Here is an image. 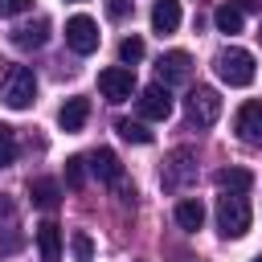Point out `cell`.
Returning a JSON list of instances; mask_svg holds the SVG:
<instances>
[{"label": "cell", "mask_w": 262, "mask_h": 262, "mask_svg": "<svg viewBox=\"0 0 262 262\" xmlns=\"http://www.w3.org/2000/svg\"><path fill=\"white\" fill-rule=\"evenodd\" d=\"M250 229V205L242 192H221L217 196V233L229 242V237H242Z\"/></svg>", "instance_id": "obj_1"}, {"label": "cell", "mask_w": 262, "mask_h": 262, "mask_svg": "<svg viewBox=\"0 0 262 262\" xmlns=\"http://www.w3.org/2000/svg\"><path fill=\"white\" fill-rule=\"evenodd\" d=\"M213 70H217V78L225 82V86H250L254 82V53H246V49H221L217 57H213Z\"/></svg>", "instance_id": "obj_2"}, {"label": "cell", "mask_w": 262, "mask_h": 262, "mask_svg": "<svg viewBox=\"0 0 262 262\" xmlns=\"http://www.w3.org/2000/svg\"><path fill=\"white\" fill-rule=\"evenodd\" d=\"M184 115H188L192 127H213V123L221 119V94H217L213 86H196V90H188V98H184Z\"/></svg>", "instance_id": "obj_3"}, {"label": "cell", "mask_w": 262, "mask_h": 262, "mask_svg": "<svg viewBox=\"0 0 262 262\" xmlns=\"http://www.w3.org/2000/svg\"><path fill=\"white\" fill-rule=\"evenodd\" d=\"M192 180H196V156H192V147H176V151H168L160 184H164L168 192H180V188L192 184Z\"/></svg>", "instance_id": "obj_4"}, {"label": "cell", "mask_w": 262, "mask_h": 262, "mask_svg": "<svg viewBox=\"0 0 262 262\" xmlns=\"http://www.w3.org/2000/svg\"><path fill=\"white\" fill-rule=\"evenodd\" d=\"M33 98H37V78H33V70H29V66H12L8 78H4V102H8L12 111H29Z\"/></svg>", "instance_id": "obj_5"}, {"label": "cell", "mask_w": 262, "mask_h": 262, "mask_svg": "<svg viewBox=\"0 0 262 262\" xmlns=\"http://www.w3.org/2000/svg\"><path fill=\"white\" fill-rule=\"evenodd\" d=\"M98 90L106 102H127L135 94V70L131 66H106L98 74Z\"/></svg>", "instance_id": "obj_6"}, {"label": "cell", "mask_w": 262, "mask_h": 262, "mask_svg": "<svg viewBox=\"0 0 262 262\" xmlns=\"http://www.w3.org/2000/svg\"><path fill=\"white\" fill-rule=\"evenodd\" d=\"M66 45H70L78 57L94 53V49H98V25H94L90 16H70V20H66Z\"/></svg>", "instance_id": "obj_7"}, {"label": "cell", "mask_w": 262, "mask_h": 262, "mask_svg": "<svg viewBox=\"0 0 262 262\" xmlns=\"http://www.w3.org/2000/svg\"><path fill=\"white\" fill-rule=\"evenodd\" d=\"M139 115L143 119H151V123H164L168 115H172V94H168V86H160V82H151V86H143L139 90Z\"/></svg>", "instance_id": "obj_8"}, {"label": "cell", "mask_w": 262, "mask_h": 262, "mask_svg": "<svg viewBox=\"0 0 262 262\" xmlns=\"http://www.w3.org/2000/svg\"><path fill=\"white\" fill-rule=\"evenodd\" d=\"M233 131H237L242 143L262 147V102H242L237 115H233Z\"/></svg>", "instance_id": "obj_9"}, {"label": "cell", "mask_w": 262, "mask_h": 262, "mask_svg": "<svg viewBox=\"0 0 262 262\" xmlns=\"http://www.w3.org/2000/svg\"><path fill=\"white\" fill-rule=\"evenodd\" d=\"M156 74H160V86H180V82H188V74H192V57H188L184 49H168V53L156 61Z\"/></svg>", "instance_id": "obj_10"}, {"label": "cell", "mask_w": 262, "mask_h": 262, "mask_svg": "<svg viewBox=\"0 0 262 262\" xmlns=\"http://www.w3.org/2000/svg\"><path fill=\"white\" fill-rule=\"evenodd\" d=\"M90 172L102 180V184H123V164H119V156L111 151V147H98V151H90Z\"/></svg>", "instance_id": "obj_11"}, {"label": "cell", "mask_w": 262, "mask_h": 262, "mask_svg": "<svg viewBox=\"0 0 262 262\" xmlns=\"http://www.w3.org/2000/svg\"><path fill=\"white\" fill-rule=\"evenodd\" d=\"M45 41H49V20H45V16L25 20V25L12 29V45H16V49H41Z\"/></svg>", "instance_id": "obj_12"}, {"label": "cell", "mask_w": 262, "mask_h": 262, "mask_svg": "<svg viewBox=\"0 0 262 262\" xmlns=\"http://www.w3.org/2000/svg\"><path fill=\"white\" fill-rule=\"evenodd\" d=\"M37 254H41V262H61V225H53V221L37 225Z\"/></svg>", "instance_id": "obj_13"}, {"label": "cell", "mask_w": 262, "mask_h": 262, "mask_svg": "<svg viewBox=\"0 0 262 262\" xmlns=\"http://www.w3.org/2000/svg\"><path fill=\"white\" fill-rule=\"evenodd\" d=\"M86 119H90V98H66V102H61V111H57L61 131H82V127H86Z\"/></svg>", "instance_id": "obj_14"}, {"label": "cell", "mask_w": 262, "mask_h": 262, "mask_svg": "<svg viewBox=\"0 0 262 262\" xmlns=\"http://www.w3.org/2000/svg\"><path fill=\"white\" fill-rule=\"evenodd\" d=\"M29 196H33V205H37V209L53 213V209H57V201H61V188H57V180L37 176V180H29Z\"/></svg>", "instance_id": "obj_15"}, {"label": "cell", "mask_w": 262, "mask_h": 262, "mask_svg": "<svg viewBox=\"0 0 262 262\" xmlns=\"http://www.w3.org/2000/svg\"><path fill=\"white\" fill-rule=\"evenodd\" d=\"M151 29H156V33H176V29H180V0H156V8H151Z\"/></svg>", "instance_id": "obj_16"}, {"label": "cell", "mask_w": 262, "mask_h": 262, "mask_svg": "<svg viewBox=\"0 0 262 262\" xmlns=\"http://www.w3.org/2000/svg\"><path fill=\"white\" fill-rule=\"evenodd\" d=\"M201 221H205V205H201L196 196H184V201L176 205V225H180V229H188V233H196V229H201Z\"/></svg>", "instance_id": "obj_17"}, {"label": "cell", "mask_w": 262, "mask_h": 262, "mask_svg": "<svg viewBox=\"0 0 262 262\" xmlns=\"http://www.w3.org/2000/svg\"><path fill=\"white\" fill-rule=\"evenodd\" d=\"M250 184H254V176H250L246 168H221V172H217V188H221V192H246Z\"/></svg>", "instance_id": "obj_18"}, {"label": "cell", "mask_w": 262, "mask_h": 262, "mask_svg": "<svg viewBox=\"0 0 262 262\" xmlns=\"http://www.w3.org/2000/svg\"><path fill=\"white\" fill-rule=\"evenodd\" d=\"M213 25H217L221 33H229V37H233V33H242V12H237V8L225 0V4H217V12H213Z\"/></svg>", "instance_id": "obj_19"}, {"label": "cell", "mask_w": 262, "mask_h": 262, "mask_svg": "<svg viewBox=\"0 0 262 262\" xmlns=\"http://www.w3.org/2000/svg\"><path fill=\"white\" fill-rule=\"evenodd\" d=\"M115 131H119L127 143H151V131H147L143 123H131V119H119V123H115Z\"/></svg>", "instance_id": "obj_20"}, {"label": "cell", "mask_w": 262, "mask_h": 262, "mask_svg": "<svg viewBox=\"0 0 262 262\" xmlns=\"http://www.w3.org/2000/svg\"><path fill=\"white\" fill-rule=\"evenodd\" d=\"M70 250H74V262H90V258H94L90 233H86V229H74V233H70Z\"/></svg>", "instance_id": "obj_21"}, {"label": "cell", "mask_w": 262, "mask_h": 262, "mask_svg": "<svg viewBox=\"0 0 262 262\" xmlns=\"http://www.w3.org/2000/svg\"><path fill=\"white\" fill-rule=\"evenodd\" d=\"M16 160V131L8 123H0V168H8Z\"/></svg>", "instance_id": "obj_22"}, {"label": "cell", "mask_w": 262, "mask_h": 262, "mask_svg": "<svg viewBox=\"0 0 262 262\" xmlns=\"http://www.w3.org/2000/svg\"><path fill=\"white\" fill-rule=\"evenodd\" d=\"M119 57H123V66H135L143 57V37H123L119 41Z\"/></svg>", "instance_id": "obj_23"}, {"label": "cell", "mask_w": 262, "mask_h": 262, "mask_svg": "<svg viewBox=\"0 0 262 262\" xmlns=\"http://www.w3.org/2000/svg\"><path fill=\"white\" fill-rule=\"evenodd\" d=\"M82 180H86V160H82V156L66 160V184H70V188H82Z\"/></svg>", "instance_id": "obj_24"}, {"label": "cell", "mask_w": 262, "mask_h": 262, "mask_svg": "<svg viewBox=\"0 0 262 262\" xmlns=\"http://www.w3.org/2000/svg\"><path fill=\"white\" fill-rule=\"evenodd\" d=\"M135 12V0H106V16L111 20H127Z\"/></svg>", "instance_id": "obj_25"}, {"label": "cell", "mask_w": 262, "mask_h": 262, "mask_svg": "<svg viewBox=\"0 0 262 262\" xmlns=\"http://www.w3.org/2000/svg\"><path fill=\"white\" fill-rule=\"evenodd\" d=\"M33 12V0H0V16H20Z\"/></svg>", "instance_id": "obj_26"}, {"label": "cell", "mask_w": 262, "mask_h": 262, "mask_svg": "<svg viewBox=\"0 0 262 262\" xmlns=\"http://www.w3.org/2000/svg\"><path fill=\"white\" fill-rule=\"evenodd\" d=\"M229 4H233V8L242 12V16H246V12H258V8H262V0H229Z\"/></svg>", "instance_id": "obj_27"}, {"label": "cell", "mask_w": 262, "mask_h": 262, "mask_svg": "<svg viewBox=\"0 0 262 262\" xmlns=\"http://www.w3.org/2000/svg\"><path fill=\"white\" fill-rule=\"evenodd\" d=\"M254 262H262V254H258V258H254Z\"/></svg>", "instance_id": "obj_28"}, {"label": "cell", "mask_w": 262, "mask_h": 262, "mask_svg": "<svg viewBox=\"0 0 262 262\" xmlns=\"http://www.w3.org/2000/svg\"><path fill=\"white\" fill-rule=\"evenodd\" d=\"M258 37H262V33H258Z\"/></svg>", "instance_id": "obj_29"}]
</instances>
